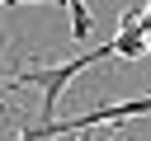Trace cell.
<instances>
[{
    "mask_svg": "<svg viewBox=\"0 0 151 141\" xmlns=\"http://www.w3.org/2000/svg\"><path fill=\"white\" fill-rule=\"evenodd\" d=\"M109 56H118V61H146V33H142V19H137V9H123V19H118V33L109 38V42H99V47H90V52H80V56H71V61H57V66H19V70H9V85H33L42 99V122H52L57 118V99H61V89L85 70V66H94V61H109Z\"/></svg>",
    "mask_w": 151,
    "mask_h": 141,
    "instance_id": "cell-1",
    "label": "cell"
},
{
    "mask_svg": "<svg viewBox=\"0 0 151 141\" xmlns=\"http://www.w3.org/2000/svg\"><path fill=\"white\" fill-rule=\"evenodd\" d=\"M142 33H146V56H151V28H142Z\"/></svg>",
    "mask_w": 151,
    "mask_h": 141,
    "instance_id": "cell-6",
    "label": "cell"
},
{
    "mask_svg": "<svg viewBox=\"0 0 151 141\" xmlns=\"http://www.w3.org/2000/svg\"><path fill=\"white\" fill-rule=\"evenodd\" d=\"M0 5H66V0H0Z\"/></svg>",
    "mask_w": 151,
    "mask_h": 141,
    "instance_id": "cell-5",
    "label": "cell"
},
{
    "mask_svg": "<svg viewBox=\"0 0 151 141\" xmlns=\"http://www.w3.org/2000/svg\"><path fill=\"white\" fill-rule=\"evenodd\" d=\"M5 89H9V75H5V70H0V127H5V122H9V103H5Z\"/></svg>",
    "mask_w": 151,
    "mask_h": 141,
    "instance_id": "cell-4",
    "label": "cell"
},
{
    "mask_svg": "<svg viewBox=\"0 0 151 141\" xmlns=\"http://www.w3.org/2000/svg\"><path fill=\"white\" fill-rule=\"evenodd\" d=\"M66 9H71V33L90 38V9H85V0H66Z\"/></svg>",
    "mask_w": 151,
    "mask_h": 141,
    "instance_id": "cell-3",
    "label": "cell"
},
{
    "mask_svg": "<svg viewBox=\"0 0 151 141\" xmlns=\"http://www.w3.org/2000/svg\"><path fill=\"white\" fill-rule=\"evenodd\" d=\"M132 118H151V94L142 99H123V103H104V108H90L80 118H52V122H33L24 127L14 141H52V136H80L90 127H118V122H132Z\"/></svg>",
    "mask_w": 151,
    "mask_h": 141,
    "instance_id": "cell-2",
    "label": "cell"
}]
</instances>
